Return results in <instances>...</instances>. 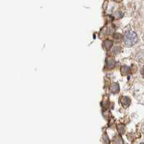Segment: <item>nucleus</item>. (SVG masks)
<instances>
[{"mask_svg": "<svg viewBox=\"0 0 144 144\" xmlns=\"http://www.w3.org/2000/svg\"><path fill=\"white\" fill-rule=\"evenodd\" d=\"M138 41V37L137 35L133 31H128L125 33L124 36V44L128 46H131L135 44H136Z\"/></svg>", "mask_w": 144, "mask_h": 144, "instance_id": "nucleus-1", "label": "nucleus"}, {"mask_svg": "<svg viewBox=\"0 0 144 144\" xmlns=\"http://www.w3.org/2000/svg\"><path fill=\"white\" fill-rule=\"evenodd\" d=\"M120 102H121V104H122V105L124 107H128V106H129V105L130 104V102H131V101H130V99L128 97L123 96V97L121 98Z\"/></svg>", "mask_w": 144, "mask_h": 144, "instance_id": "nucleus-2", "label": "nucleus"}, {"mask_svg": "<svg viewBox=\"0 0 144 144\" xmlns=\"http://www.w3.org/2000/svg\"><path fill=\"white\" fill-rule=\"evenodd\" d=\"M110 90H111V92L112 93H117L119 91V85L117 83H114L111 86Z\"/></svg>", "mask_w": 144, "mask_h": 144, "instance_id": "nucleus-3", "label": "nucleus"}, {"mask_svg": "<svg viewBox=\"0 0 144 144\" xmlns=\"http://www.w3.org/2000/svg\"><path fill=\"white\" fill-rule=\"evenodd\" d=\"M114 66H115V62L114 60H112V59L108 60V61H107V67L109 69H112V68L114 67Z\"/></svg>", "mask_w": 144, "mask_h": 144, "instance_id": "nucleus-4", "label": "nucleus"}, {"mask_svg": "<svg viewBox=\"0 0 144 144\" xmlns=\"http://www.w3.org/2000/svg\"><path fill=\"white\" fill-rule=\"evenodd\" d=\"M130 72V68L127 66H123L121 68V73L122 75H127Z\"/></svg>", "mask_w": 144, "mask_h": 144, "instance_id": "nucleus-5", "label": "nucleus"}, {"mask_svg": "<svg viewBox=\"0 0 144 144\" xmlns=\"http://www.w3.org/2000/svg\"><path fill=\"white\" fill-rule=\"evenodd\" d=\"M113 44L112 41H111L110 40H107V41H105L104 42V46L106 49H110L112 47V46Z\"/></svg>", "mask_w": 144, "mask_h": 144, "instance_id": "nucleus-6", "label": "nucleus"}, {"mask_svg": "<svg viewBox=\"0 0 144 144\" xmlns=\"http://www.w3.org/2000/svg\"><path fill=\"white\" fill-rule=\"evenodd\" d=\"M113 53H115V54H117L118 52L119 51V48L118 46H116V47H114V49H113Z\"/></svg>", "mask_w": 144, "mask_h": 144, "instance_id": "nucleus-7", "label": "nucleus"}, {"mask_svg": "<svg viewBox=\"0 0 144 144\" xmlns=\"http://www.w3.org/2000/svg\"><path fill=\"white\" fill-rule=\"evenodd\" d=\"M140 73H141V75H143V77L144 78V67L141 69V71H140Z\"/></svg>", "mask_w": 144, "mask_h": 144, "instance_id": "nucleus-8", "label": "nucleus"}, {"mask_svg": "<svg viewBox=\"0 0 144 144\" xmlns=\"http://www.w3.org/2000/svg\"><path fill=\"white\" fill-rule=\"evenodd\" d=\"M140 144H144V143H140Z\"/></svg>", "mask_w": 144, "mask_h": 144, "instance_id": "nucleus-9", "label": "nucleus"}]
</instances>
